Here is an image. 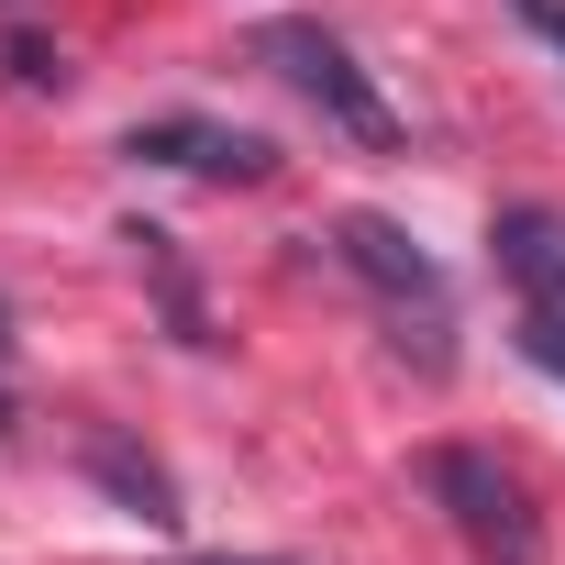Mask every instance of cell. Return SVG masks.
<instances>
[{"mask_svg": "<svg viewBox=\"0 0 565 565\" xmlns=\"http://www.w3.org/2000/svg\"><path fill=\"white\" fill-rule=\"evenodd\" d=\"M422 488L444 499V521H455L488 565H543L532 499H521V477H510L499 455H477V444H433V455H422Z\"/></svg>", "mask_w": 565, "mask_h": 565, "instance_id": "obj_2", "label": "cell"}, {"mask_svg": "<svg viewBox=\"0 0 565 565\" xmlns=\"http://www.w3.org/2000/svg\"><path fill=\"white\" fill-rule=\"evenodd\" d=\"M122 156L178 167V178H211V189H266V178H277V145H266V134H244V122H200V111H156V122H134Z\"/></svg>", "mask_w": 565, "mask_h": 565, "instance_id": "obj_3", "label": "cell"}, {"mask_svg": "<svg viewBox=\"0 0 565 565\" xmlns=\"http://www.w3.org/2000/svg\"><path fill=\"white\" fill-rule=\"evenodd\" d=\"M521 23H532V34H543V45L565 56V0H521Z\"/></svg>", "mask_w": 565, "mask_h": 565, "instance_id": "obj_10", "label": "cell"}, {"mask_svg": "<svg viewBox=\"0 0 565 565\" xmlns=\"http://www.w3.org/2000/svg\"><path fill=\"white\" fill-rule=\"evenodd\" d=\"M333 255L366 277V289H377L399 322H411V311H422V322H444V266H433L388 211H344V222H333Z\"/></svg>", "mask_w": 565, "mask_h": 565, "instance_id": "obj_4", "label": "cell"}, {"mask_svg": "<svg viewBox=\"0 0 565 565\" xmlns=\"http://www.w3.org/2000/svg\"><path fill=\"white\" fill-rule=\"evenodd\" d=\"M255 56H266L277 78H289V89H300V100H311V111H322L344 145H366V156H388V145H399V111H388V100H377V78L344 56V34H322L311 12H277V23H255Z\"/></svg>", "mask_w": 565, "mask_h": 565, "instance_id": "obj_1", "label": "cell"}, {"mask_svg": "<svg viewBox=\"0 0 565 565\" xmlns=\"http://www.w3.org/2000/svg\"><path fill=\"white\" fill-rule=\"evenodd\" d=\"M0 433H12V366H0Z\"/></svg>", "mask_w": 565, "mask_h": 565, "instance_id": "obj_12", "label": "cell"}, {"mask_svg": "<svg viewBox=\"0 0 565 565\" xmlns=\"http://www.w3.org/2000/svg\"><path fill=\"white\" fill-rule=\"evenodd\" d=\"M178 565H277V554H178Z\"/></svg>", "mask_w": 565, "mask_h": 565, "instance_id": "obj_11", "label": "cell"}, {"mask_svg": "<svg viewBox=\"0 0 565 565\" xmlns=\"http://www.w3.org/2000/svg\"><path fill=\"white\" fill-rule=\"evenodd\" d=\"M521 355L565 388V311H543V300H521Z\"/></svg>", "mask_w": 565, "mask_h": 565, "instance_id": "obj_8", "label": "cell"}, {"mask_svg": "<svg viewBox=\"0 0 565 565\" xmlns=\"http://www.w3.org/2000/svg\"><path fill=\"white\" fill-rule=\"evenodd\" d=\"M122 244H134V266L156 277L167 333H178V344H211V311H200V289H189V266H178V233H156V222H122Z\"/></svg>", "mask_w": 565, "mask_h": 565, "instance_id": "obj_7", "label": "cell"}, {"mask_svg": "<svg viewBox=\"0 0 565 565\" xmlns=\"http://www.w3.org/2000/svg\"><path fill=\"white\" fill-rule=\"evenodd\" d=\"M12 78H23V89H67V67H56L34 34H12Z\"/></svg>", "mask_w": 565, "mask_h": 565, "instance_id": "obj_9", "label": "cell"}, {"mask_svg": "<svg viewBox=\"0 0 565 565\" xmlns=\"http://www.w3.org/2000/svg\"><path fill=\"white\" fill-rule=\"evenodd\" d=\"M78 466H89V488H100L111 510H134L145 532H178V477H167L134 433H89V444H78Z\"/></svg>", "mask_w": 565, "mask_h": 565, "instance_id": "obj_5", "label": "cell"}, {"mask_svg": "<svg viewBox=\"0 0 565 565\" xmlns=\"http://www.w3.org/2000/svg\"><path fill=\"white\" fill-rule=\"evenodd\" d=\"M488 255H499V277H510V289L521 300H543V311H565V222L554 211H499L488 222Z\"/></svg>", "mask_w": 565, "mask_h": 565, "instance_id": "obj_6", "label": "cell"}, {"mask_svg": "<svg viewBox=\"0 0 565 565\" xmlns=\"http://www.w3.org/2000/svg\"><path fill=\"white\" fill-rule=\"evenodd\" d=\"M0 366H12V300H0Z\"/></svg>", "mask_w": 565, "mask_h": 565, "instance_id": "obj_13", "label": "cell"}]
</instances>
